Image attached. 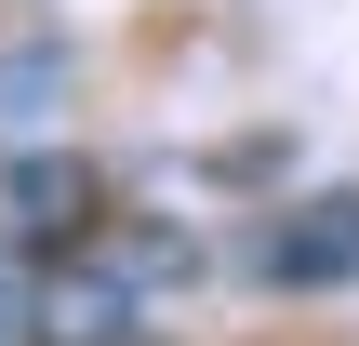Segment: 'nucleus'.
<instances>
[{
  "label": "nucleus",
  "instance_id": "nucleus-1",
  "mask_svg": "<svg viewBox=\"0 0 359 346\" xmlns=\"http://www.w3.org/2000/svg\"><path fill=\"white\" fill-rule=\"evenodd\" d=\"M40 320H53V346H120L133 333V280L107 253H67V267H40Z\"/></svg>",
  "mask_w": 359,
  "mask_h": 346
},
{
  "label": "nucleus",
  "instance_id": "nucleus-2",
  "mask_svg": "<svg viewBox=\"0 0 359 346\" xmlns=\"http://www.w3.org/2000/svg\"><path fill=\"white\" fill-rule=\"evenodd\" d=\"M266 280H293V293H333V280H359V200H306V213H280Z\"/></svg>",
  "mask_w": 359,
  "mask_h": 346
},
{
  "label": "nucleus",
  "instance_id": "nucleus-3",
  "mask_svg": "<svg viewBox=\"0 0 359 346\" xmlns=\"http://www.w3.org/2000/svg\"><path fill=\"white\" fill-rule=\"evenodd\" d=\"M0 346H53V320H40V267H27V253H0Z\"/></svg>",
  "mask_w": 359,
  "mask_h": 346
},
{
  "label": "nucleus",
  "instance_id": "nucleus-4",
  "mask_svg": "<svg viewBox=\"0 0 359 346\" xmlns=\"http://www.w3.org/2000/svg\"><path fill=\"white\" fill-rule=\"evenodd\" d=\"M13 213H93V173H67V160H27V173H13Z\"/></svg>",
  "mask_w": 359,
  "mask_h": 346
}]
</instances>
